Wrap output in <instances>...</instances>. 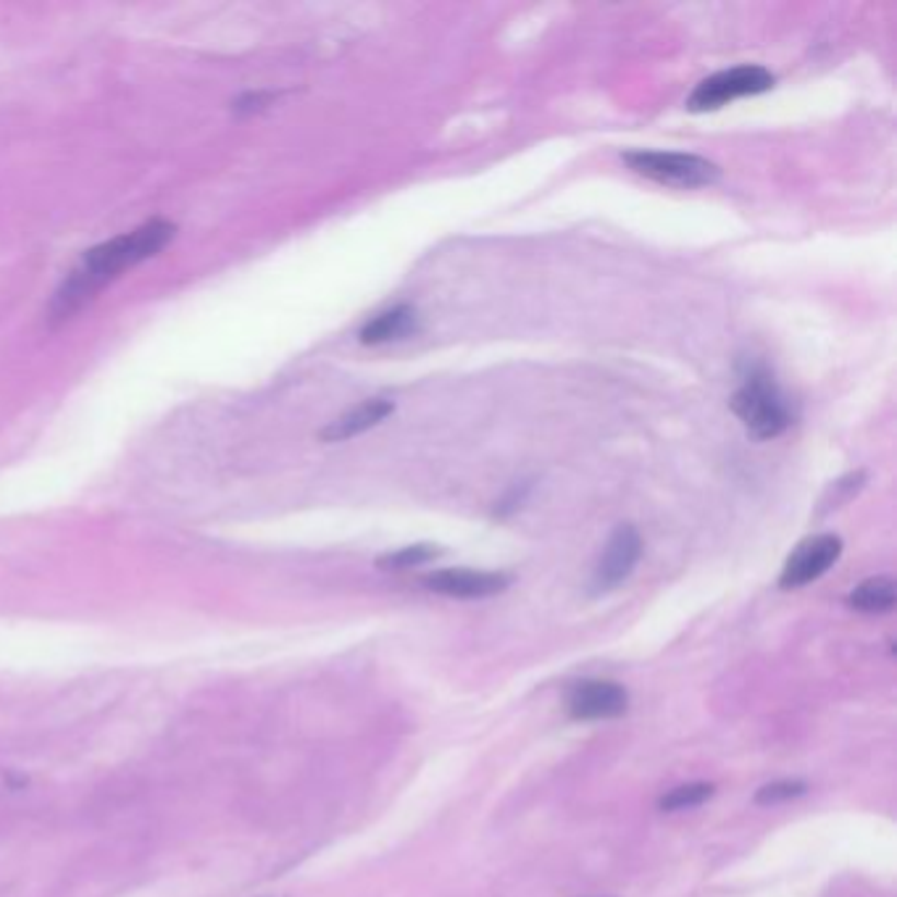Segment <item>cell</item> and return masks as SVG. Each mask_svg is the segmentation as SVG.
<instances>
[{
  "label": "cell",
  "mask_w": 897,
  "mask_h": 897,
  "mask_svg": "<svg viewBox=\"0 0 897 897\" xmlns=\"http://www.w3.org/2000/svg\"><path fill=\"white\" fill-rule=\"evenodd\" d=\"M174 225L169 221H148L137 227L135 232L122 234L111 242L93 248L80 258V264L71 268V274L64 279L61 290L54 298V317L69 319L82 306H88L108 281H114L124 268H133L150 258L174 238Z\"/></svg>",
  "instance_id": "6da1fadb"
},
{
  "label": "cell",
  "mask_w": 897,
  "mask_h": 897,
  "mask_svg": "<svg viewBox=\"0 0 897 897\" xmlns=\"http://www.w3.org/2000/svg\"><path fill=\"white\" fill-rule=\"evenodd\" d=\"M632 172L671 187H709L718 180L722 169L695 153H671V150H632L624 156Z\"/></svg>",
  "instance_id": "3957f363"
},
{
  "label": "cell",
  "mask_w": 897,
  "mask_h": 897,
  "mask_svg": "<svg viewBox=\"0 0 897 897\" xmlns=\"http://www.w3.org/2000/svg\"><path fill=\"white\" fill-rule=\"evenodd\" d=\"M732 411L756 440H774L792 424L787 398L782 395L769 369L756 366L743 379L739 390L732 395Z\"/></svg>",
  "instance_id": "7a4b0ae2"
},
{
  "label": "cell",
  "mask_w": 897,
  "mask_h": 897,
  "mask_svg": "<svg viewBox=\"0 0 897 897\" xmlns=\"http://www.w3.org/2000/svg\"><path fill=\"white\" fill-rule=\"evenodd\" d=\"M640 555H643V537L632 524H621V527L613 529L611 540H608L603 555H600L598 568H595V587H619L634 572Z\"/></svg>",
  "instance_id": "8992f818"
},
{
  "label": "cell",
  "mask_w": 897,
  "mask_h": 897,
  "mask_svg": "<svg viewBox=\"0 0 897 897\" xmlns=\"http://www.w3.org/2000/svg\"><path fill=\"white\" fill-rule=\"evenodd\" d=\"M850 606L863 613H884L895 608L897 589L889 576H871V579L861 582L853 593H850Z\"/></svg>",
  "instance_id": "8fae6325"
},
{
  "label": "cell",
  "mask_w": 897,
  "mask_h": 897,
  "mask_svg": "<svg viewBox=\"0 0 897 897\" xmlns=\"http://www.w3.org/2000/svg\"><path fill=\"white\" fill-rule=\"evenodd\" d=\"M510 585V576L501 572H476V568H440L424 576V587L448 598H490Z\"/></svg>",
  "instance_id": "52a82bcc"
},
{
  "label": "cell",
  "mask_w": 897,
  "mask_h": 897,
  "mask_svg": "<svg viewBox=\"0 0 897 897\" xmlns=\"http://www.w3.org/2000/svg\"><path fill=\"white\" fill-rule=\"evenodd\" d=\"M418 326V317L414 306H395V309H388L382 313H377L375 319L364 324L361 330V343L364 345H384V343H395V340H405L409 335H414Z\"/></svg>",
  "instance_id": "30bf717a"
},
{
  "label": "cell",
  "mask_w": 897,
  "mask_h": 897,
  "mask_svg": "<svg viewBox=\"0 0 897 897\" xmlns=\"http://www.w3.org/2000/svg\"><path fill=\"white\" fill-rule=\"evenodd\" d=\"M392 411H395V403L388 401V398H371V401H364L361 405H356V409H350L348 414L335 418V422L322 432V440L343 442L350 440V437L364 435V432L377 427L379 422H384Z\"/></svg>",
  "instance_id": "9c48e42d"
},
{
  "label": "cell",
  "mask_w": 897,
  "mask_h": 897,
  "mask_svg": "<svg viewBox=\"0 0 897 897\" xmlns=\"http://www.w3.org/2000/svg\"><path fill=\"white\" fill-rule=\"evenodd\" d=\"M713 795V784L709 782H690V784H682V787L671 790L669 795H664L658 801V808L660 810H687V808H698V805H703L709 797Z\"/></svg>",
  "instance_id": "4fadbf2b"
},
{
  "label": "cell",
  "mask_w": 897,
  "mask_h": 897,
  "mask_svg": "<svg viewBox=\"0 0 897 897\" xmlns=\"http://www.w3.org/2000/svg\"><path fill=\"white\" fill-rule=\"evenodd\" d=\"M630 705V695L617 682H600L589 679L579 682L568 695V711L579 722H600V718H617Z\"/></svg>",
  "instance_id": "ba28073f"
},
{
  "label": "cell",
  "mask_w": 897,
  "mask_h": 897,
  "mask_svg": "<svg viewBox=\"0 0 897 897\" xmlns=\"http://www.w3.org/2000/svg\"><path fill=\"white\" fill-rule=\"evenodd\" d=\"M268 101V95H245L242 101H238V111H258L264 108V103Z\"/></svg>",
  "instance_id": "9a60e30c"
},
{
  "label": "cell",
  "mask_w": 897,
  "mask_h": 897,
  "mask_svg": "<svg viewBox=\"0 0 897 897\" xmlns=\"http://www.w3.org/2000/svg\"><path fill=\"white\" fill-rule=\"evenodd\" d=\"M440 553L442 550L437 545H427V542H422V545H409V548L395 550V553L382 555V559L377 561V566L384 568V572H403V568H414V566H422V563H429Z\"/></svg>",
  "instance_id": "7c38bea8"
},
{
  "label": "cell",
  "mask_w": 897,
  "mask_h": 897,
  "mask_svg": "<svg viewBox=\"0 0 897 897\" xmlns=\"http://www.w3.org/2000/svg\"><path fill=\"white\" fill-rule=\"evenodd\" d=\"M842 555V540L837 534H816L803 540L801 545L790 553L787 563H784L779 585L784 589L805 587L816 582L835 566L837 559Z\"/></svg>",
  "instance_id": "5b68a950"
},
{
  "label": "cell",
  "mask_w": 897,
  "mask_h": 897,
  "mask_svg": "<svg viewBox=\"0 0 897 897\" xmlns=\"http://www.w3.org/2000/svg\"><path fill=\"white\" fill-rule=\"evenodd\" d=\"M805 790H808V787H805V782H792V779H784V782L766 784V787L758 790L756 792V803L758 805H777V803L792 801V797H801Z\"/></svg>",
  "instance_id": "5bb4252c"
},
{
  "label": "cell",
  "mask_w": 897,
  "mask_h": 897,
  "mask_svg": "<svg viewBox=\"0 0 897 897\" xmlns=\"http://www.w3.org/2000/svg\"><path fill=\"white\" fill-rule=\"evenodd\" d=\"M771 88H774V74L769 69L756 67V64H743V67L718 71V74L700 82L692 90V95L687 97V108L703 114V111H716L726 103L739 101V97L761 95Z\"/></svg>",
  "instance_id": "277c9868"
}]
</instances>
